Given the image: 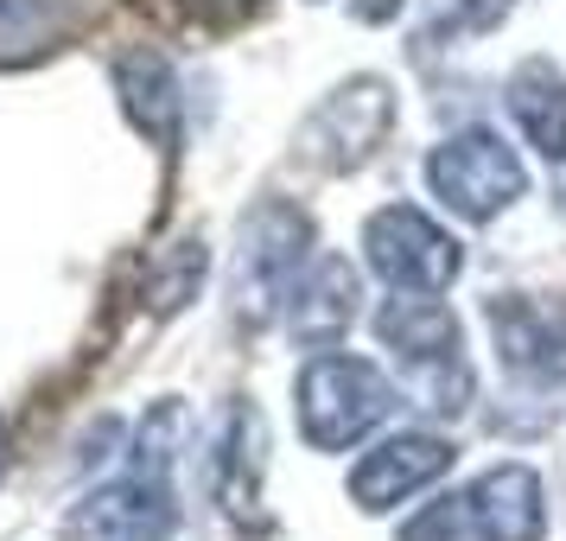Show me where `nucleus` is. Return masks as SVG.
<instances>
[{
    "label": "nucleus",
    "instance_id": "nucleus-1",
    "mask_svg": "<svg viewBox=\"0 0 566 541\" xmlns=\"http://www.w3.org/2000/svg\"><path fill=\"white\" fill-rule=\"evenodd\" d=\"M179 439H185V408L179 402H159L140 420L128 478L90 490L83 510L71 516V529L77 535H103V541H166V529H172V459H179Z\"/></svg>",
    "mask_w": 566,
    "mask_h": 541
},
{
    "label": "nucleus",
    "instance_id": "nucleus-2",
    "mask_svg": "<svg viewBox=\"0 0 566 541\" xmlns=\"http://www.w3.org/2000/svg\"><path fill=\"white\" fill-rule=\"evenodd\" d=\"M312 261V217L286 198H268L242 217L235 236V319L255 332L293 300V287Z\"/></svg>",
    "mask_w": 566,
    "mask_h": 541
},
{
    "label": "nucleus",
    "instance_id": "nucleus-3",
    "mask_svg": "<svg viewBox=\"0 0 566 541\" xmlns=\"http://www.w3.org/2000/svg\"><path fill=\"white\" fill-rule=\"evenodd\" d=\"M300 434H306L312 452H344V446H357L369 439L376 427L388 420L395 408V383H388L382 370L369 357H312L300 370Z\"/></svg>",
    "mask_w": 566,
    "mask_h": 541
},
{
    "label": "nucleus",
    "instance_id": "nucleus-4",
    "mask_svg": "<svg viewBox=\"0 0 566 541\" xmlns=\"http://www.w3.org/2000/svg\"><path fill=\"white\" fill-rule=\"evenodd\" d=\"M427 185H433V198L452 210V217L490 223V217H503V210L528 191V166L515 159V147L503 141V134L464 128V134H452L446 147H433Z\"/></svg>",
    "mask_w": 566,
    "mask_h": 541
},
{
    "label": "nucleus",
    "instance_id": "nucleus-5",
    "mask_svg": "<svg viewBox=\"0 0 566 541\" xmlns=\"http://www.w3.org/2000/svg\"><path fill=\"white\" fill-rule=\"evenodd\" d=\"M363 256L395 293H446L464 274V242L413 205L376 210L363 223Z\"/></svg>",
    "mask_w": 566,
    "mask_h": 541
},
{
    "label": "nucleus",
    "instance_id": "nucleus-6",
    "mask_svg": "<svg viewBox=\"0 0 566 541\" xmlns=\"http://www.w3.org/2000/svg\"><path fill=\"white\" fill-rule=\"evenodd\" d=\"M395 128V96L382 77H350L332 90L325 103L306 115L300 128V159H312L318 173H357Z\"/></svg>",
    "mask_w": 566,
    "mask_h": 541
},
{
    "label": "nucleus",
    "instance_id": "nucleus-7",
    "mask_svg": "<svg viewBox=\"0 0 566 541\" xmlns=\"http://www.w3.org/2000/svg\"><path fill=\"white\" fill-rule=\"evenodd\" d=\"M496 357L522 383L554 388L566 383V300H535V293H496L484 300Z\"/></svg>",
    "mask_w": 566,
    "mask_h": 541
},
{
    "label": "nucleus",
    "instance_id": "nucleus-8",
    "mask_svg": "<svg viewBox=\"0 0 566 541\" xmlns=\"http://www.w3.org/2000/svg\"><path fill=\"white\" fill-rule=\"evenodd\" d=\"M446 471H452V446L439 434H395L376 452L357 459V471H350V503L369 516H388L395 503H408L413 490H427Z\"/></svg>",
    "mask_w": 566,
    "mask_h": 541
},
{
    "label": "nucleus",
    "instance_id": "nucleus-9",
    "mask_svg": "<svg viewBox=\"0 0 566 541\" xmlns=\"http://www.w3.org/2000/svg\"><path fill=\"white\" fill-rule=\"evenodd\" d=\"M464 516H471L478 541H541L547 535V490H541L535 465H490L464 490Z\"/></svg>",
    "mask_w": 566,
    "mask_h": 541
},
{
    "label": "nucleus",
    "instance_id": "nucleus-10",
    "mask_svg": "<svg viewBox=\"0 0 566 541\" xmlns=\"http://www.w3.org/2000/svg\"><path fill=\"white\" fill-rule=\"evenodd\" d=\"M357 268L344 256H318L300 274V287H293V300H286V325H293V337L300 344H312V351H332V344H344L350 337V325H357Z\"/></svg>",
    "mask_w": 566,
    "mask_h": 541
},
{
    "label": "nucleus",
    "instance_id": "nucleus-11",
    "mask_svg": "<svg viewBox=\"0 0 566 541\" xmlns=\"http://www.w3.org/2000/svg\"><path fill=\"white\" fill-rule=\"evenodd\" d=\"M115 96L128 108V122L147 141H154L159 154L172 159L179 154V134H185V96H179V71L166 64L159 52H122L115 58Z\"/></svg>",
    "mask_w": 566,
    "mask_h": 541
},
{
    "label": "nucleus",
    "instance_id": "nucleus-12",
    "mask_svg": "<svg viewBox=\"0 0 566 541\" xmlns=\"http://www.w3.org/2000/svg\"><path fill=\"white\" fill-rule=\"evenodd\" d=\"M261 452H268V434H261L255 408H230L223 420V439H217V459H210V485H217V503L242 522V529H268V510H261Z\"/></svg>",
    "mask_w": 566,
    "mask_h": 541
},
{
    "label": "nucleus",
    "instance_id": "nucleus-13",
    "mask_svg": "<svg viewBox=\"0 0 566 541\" xmlns=\"http://www.w3.org/2000/svg\"><path fill=\"white\" fill-rule=\"evenodd\" d=\"M510 115L515 128L528 134V147L541 159H566V77L547 64V58H528V64H515L510 71Z\"/></svg>",
    "mask_w": 566,
    "mask_h": 541
},
{
    "label": "nucleus",
    "instance_id": "nucleus-14",
    "mask_svg": "<svg viewBox=\"0 0 566 541\" xmlns=\"http://www.w3.org/2000/svg\"><path fill=\"white\" fill-rule=\"evenodd\" d=\"M90 13L96 0H0V64L57 52L71 32H83Z\"/></svg>",
    "mask_w": 566,
    "mask_h": 541
},
{
    "label": "nucleus",
    "instance_id": "nucleus-15",
    "mask_svg": "<svg viewBox=\"0 0 566 541\" xmlns=\"http://www.w3.org/2000/svg\"><path fill=\"white\" fill-rule=\"evenodd\" d=\"M395 383L420 414L433 420H459L471 408V363H464V344H446V351H401L395 357Z\"/></svg>",
    "mask_w": 566,
    "mask_h": 541
},
{
    "label": "nucleus",
    "instance_id": "nucleus-16",
    "mask_svg": "<svg viewBox=\"0 0 566 541\" xmlns=\"http://www.w3.org/2000/svg\"><path fill=\"white\" fill-rule=\"evenodd\" d=\"M205 268H210L205 242H172V249H166L154 268H147V293H154V306H159V312H179L185 300L198 293Z\"/></svg>",
    "mask_w": 566,
    "mask_h": 541
},
{
    "label": "nucleus",
    "instance_id": "nucleus-17",
    "mask_svg": "<svg viewBox=\"0 0 566 541\" xmlns=\"http://www.w3.org/2000/svg\"><path fill=\"white\" fill-rule=\"evenodd\" d=\"M401 541H478L471 535V516H464V490L446 497V503H433V510H420L401 529Z\"/></svg>",
    "mask_w": 566,
    "mask_h": 541
},
{
    "label": "nucleus",
    "instance_id": "nucleus-18",
    "mask_svg": "<svg viewBox=\"0 0 566 541\" xmlns=\"http://www.w3.org/2000/svg\"><path fill=\"white\" fill-rule=\"evenodd\" d=\"M261 0H191V13H205V20H242V13H255Z\"/></svg>",
    "mask_w": 566,
    "mask_h": 541
},
{
    "label": "nucleus",
    "instance_id": "nucleus-19",
    "mask_svg": "<svg viewBox=\"0 0 566 541\" xmlns=\"http://www.w3.org/2000/svg\"><path fill=\"white\" fill-rule=\"evenodd\" d=\"M0 471H7V427H0Z\"/></svg>",
    "mask_w": 566,
    "mask_h": 541
}]
</instances>
